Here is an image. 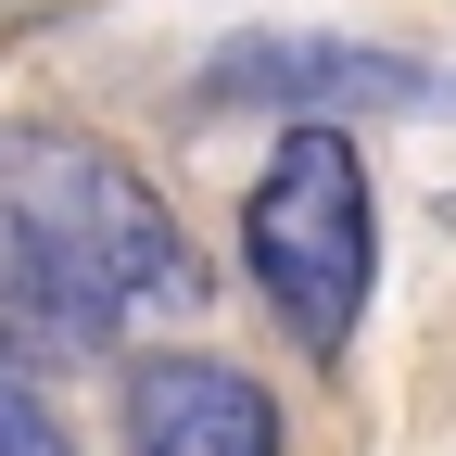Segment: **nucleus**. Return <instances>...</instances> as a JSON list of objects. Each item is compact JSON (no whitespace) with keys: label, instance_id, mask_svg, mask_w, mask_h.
<instances>
[{"label":"nucleus","instance_id":"3","mask_svg":"<svg viewBox=\"0 0 456 456\" xmlns=\"http://www.w3.org/2000/svg\"><path fill=\"white\" fill-rule=\"evenodd\" d=\"M114 419H127V456H292L279 431V393L241 355H127L114 380Z\"/></svg>","mask_w":456,"mask_h":456},{"label":"nucleus","instance_id":"6","mask_svg":"<svg viewBox=\"0 0 456 456\" xmlns=\"http://www.w3.org/2000/svg\"><path fill=\"white\" fill-rule=\"evenodd\" d=\"M0 456H77V444H64V419H51L13 368H0Z\"/></svg>","mask_w":456,"mask_h":456},{"label":"nucleus","instance_id":"5","mask_svg":"<svg viewBox=\"0 0 456 456\" xmlns=\"http://www.w3.org/2000/svg\"><path fill=\"white\" fill-rule=\"evenodd\" d=\"M114 305L77 254H51L26 216H0V368L13 380H77V368H114Z\"/></svg>","mask_w":456,"mask_h":456},{"label":"nucleus","instance_id":"1","mask_svg":"<svg viewBox=\"0 0 456 456\" xmlns=\"http://www.w3.org/2000/svg\"><path fill=\"white\" fill-rule=\"evenodd\" d=\"M241 266L266 317L305 342V355H342L368 317V266H380V216H368V165L342 127H279L266 178L241 191Z\"/></svg>","mask_w":456,"mask_h":456},{"label":"nucleus","instance_id":"2","mask_svg":"<svg viewBox=\"0 0 456 456\" xmlns=\"http://www.w3.org/2000/svg\"><path fill=\"white\" fill-rule=\"evenodd\" d=\"M0 216H26L51 254H77L114 305H191L203 292V254L165 216V191L89 127H0Z\"/></svg>","mask_w":456,"mask_h":456},{"label":"nucleus","instance_id":"4","mask_svg":"<svg viewBox=\"0 0 456 456\" xmlns=\"http://www.w3.org/2000/svg\"><path fill=\"white\" fill-rule=\"evenodd\" d=\"M191 102H266V114H292V127H355V114L431 102V77L406 51H355V38H241V51L203 64Z\"/></svg>","mask_w":456,"mask_h":456}]
</instances>
